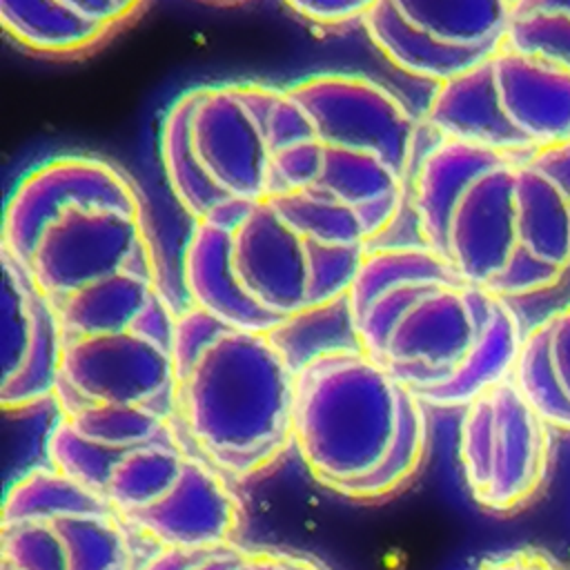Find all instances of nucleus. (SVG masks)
Listing matches in <instances>:
<instances>
[{
	"label": "nucleus",
	"instance_id": "31",
	"mask_svg": "<svg viewBox=\"0 0 570 570\" xmlns=\"http://www.w3.org/2000/svg\"><path fill=\"white\" fill-rule=\"evenodd\" d=\"M476 570H570V566L539 548H514L483 559Z\"/></svg>",
	"mask_w": 570,
	"mask_h": 570
},
{
	"label": "nucleus",
	"instance_id": "15",
	"mask_svg": "<svg viewBox=\"0 0 570 570\" xmlns=\"http://www.w3.org/2000/svg\"><path fill=\"white\" fill-rule=\"evenodd\" d=\"M249 205L247 200H229L212 216L194 223L183 254V287L187 305L216 316L225 325L274 332L283 323L245 298L229 267V232Z\"/></svg>",
	"mask_w": 570,
	"mask_h": 570
},
{
	"label": "nucleus",
	"instance_id": "32",
	"mask_svg": "<svg viewBox=\"0 0 570 570\" xmlns=\"http://www.w3.org/2000/svg\"><path fill=\"white\" fill-rule=\"evenodd\" d=\"M254 559L258 570H325L321 563L292 552L261 550V552H254Z\"/></svg>",
	"mask_w": 570,
	"mask_h": 570
},
{
	"label": "nucleus",
	"instance_id": "24",
	"mask_svg": "<svg viewBox=\"0 0 570 570\" xmlns=\"http://www.w3.org/2000/svg\"><path fill=\"white\" fill-rule=\"evenodd\" d=\"M51 523L60 534L67 570H129L131 552L116 512L69 514Z\"/></svg>",
	"mask_w": 570,
	"mask_h": 570
},
{
	"label": "nucleus",
	"instance_id": "27",
	"mask_svg": "<svg viewBox=\"0 0 570 570\" xmlns=\"http://www.w3.org/2000/svg\"><path fill=\"white\" fill-rule=\"evenodd\" d=\"M125 452H116L107 445H100L85 434H80L65 416L51 430L47 441V456L51 468L60 470L69 479L82 483L85 488L105 497L109 474L116 461Z\"/></svg>",
	"mask_w": 570,
	"mask_h": 570
},
{
	"label": "nucleus",
	"instance_id": "10",
	"mask_svg": "<svg viewBox=\"0 0 570 570\" xmlns=\"http://www.w3.org/2000/svg\"><path fill=\"white\" fill-rule=\"evenodd\" d=\"M149 258L154 252L140 200H78L42 223L22 265L53 305L98 278Z\"/></svg>",
	"mask_w": 570,
	"mask_h": 570
},
{
	"label": "nucleus",
	"instance_id": "20",
	"mask_svg": "<svg viewBox=\"0 0 570 570\" xmlns=\"http://www.w3.org/2000/svg\"><path fill=\"white\" fill-rule=\"evenodd\" d=\"M187 456L178 441H156L125 452L105 490L111 510L127 519L163 499L180 476Z\"/></svg>",
	"mask_w": 570,
	"mask_h": 570
},
{
	"label": "nucleus",
	"instance_id": "17",
	"mask_svg": "<svg viewBox=\"0 0 570 570\" xmlns=\"http://www.w3.org/2000/svg\"><path fill=\"white\" fill-rule=\"evenodd\" d=\"M160 292L156 261L149 258L118 274L98 278L67 294L51 307L62 341H71L134 327Z\"/></svg>",
	"mask_w": 570,
	"mask_h": 570
},
{
	"label": "nucleus",
	"instance_id": "11",
	"mask_svg": "<svg viewBox=\"0 0 570 570\" xmlns=\"http://www.w3.org/2000/svg\"><path fill=\"white\" fill-rule=\"evenodd\" d=\"M281 87L263 82L200 85L189 111V145L212 185L227 198L256 203L272 191V118Z\"/></svg>",
	"mask_w": 570,
	"mask_h": 570
},
{
	"label": "nucleus",
	"instance_id": "36",
	"mask_svg": "<svg viewBox=\"0 0 570 570\" xmlns=\"http://www.w3.org/2000/svg\"><path fill=\"white\" fill-rule=\"evenodd\" d=\"M0 570H13V568H11V566H7V563H2V561H0Z\"/></svg>",
	"mask_w": 570,
	"mask_h": 570
},
{
	"label": "nucleus",
	"instance_id": "1",
	"mask_svg": "<svg viewBox=\"0 0 570 570\" xmlns=\"http://www.w3.org/2000/svg\"><path fill=\"white\" fill-rule=\"evenodd\" d=\"M347 309L358 347L428 407H465L512 376L525 334L512 301L421 240L370 247Z\"/></svg>",
	"mask_w": 570,
	"mask_h": 570
},
{
	"label": "nucleus",
	"instance_id": "12",
	"mask_svg": "<svg viewBox=\"0 0 570 570\" xmlns=\"http://www.w3.org/2000/svg\"><path fill=\"white\" fill-rule=\"evenodd\" d=\"M2 254V341L0 403L27 410L53 401L62 336L49 301L38 292L22 263Z\"/></svg>",
	"mask_w": 570,
	"mask_h": 570
},
{
	"label": "nucleus",
	"instance_id": "22",
	"mask_svg": "<svg viewBox=\"0 0 570 570\" xmlns=\"http://www.w3.org/2000/svg\"><path fill=\"white\" fill-rule=\"evenodd\" d=\"M98 512H114L102 494L85 488L56 468H38L20 476L7 492L2 525Z\"/></svg>",
	"mask_w": 570,
	"mask_h": 570
},
{
	"label": "nucleus",
	"instance_id": "25",
	"mask_svg": "<svg viewBox=\"0 0 570 570\" xmlns=\"http://www.w3.org/2000/svg\"><path fill=\"white\" fill-rule=\"evenodd\" d=\"M505 45L570 65V0H514Z\"/></svg>",
	"mask_w": 570,
	"mask_h": 570
},
{
	"label": "nucleus",
	"instance_id": "4",
	"mask_svg": "<svg viewBox=\"0 0 570 570\" xmlns=\"http://www.w3.org/2000/svg\"><path fill=\"white\" fill-rule=\"evenodd\" d=\"M294 376L272 332L225 325L176 381V419L220 472L254 474L294 443Z\"/></svg>",
	"mask_w": 570,
	"mask_h": 570
},
{
	"label": "nucleus",
	"instance_id": "3",
	"mask_svg": "<svg viewBox=\"0 0 570 570\" xmlns=\"http://www.w3.org/2000/svg\"><path fill=\"white\" fill-rule=\"evenodd\" d=\"M519 156L436 138L416 163L407 198L419 240L508 301L543 292L521 247Z\"/></svg>",
	"mask_w": 570,
	"mask_h": 570
},
{
	"label": "nucleus",
	"instance_id": "28",
	"mask_svg": "<svg viewBox=\"0 0 570 570\" xmlns=\"http://www.w3.org/2000/svg\"><path fill=\"white\" fill-rule=\"evenodd\" d=\"M2 563L13 570H67L65 548L51 521L2 525Z\"/></svg>",
	"mask_w": 570,
	"mask_h": 570
},
{
	"label": "nucleus",
	"instance_id": "18",
	"mask_svg": "<svg viewBox=\"0 0 570 570\" xmlns=\"http://www.w3.org/2000/svg\"><path fill=\"white\" fill-rule=\"evenodd\" d=\"M512 379L554 430L570 432V301L525 330Z\"/></svg>",
	"mask_w": 570,
	"mask_h": 570
},
{
	"label": "nucleus",
	"instance_id": "35",
	"mask_svg": "<svg viewBox=\"0 0 570 570\" xmlns=\"http://www.w3.org/2000/svg\"><path fill=\"white\" fill-rule=\"evenodd\" d=\"M232 570H258L256 566V559H254V552H247Z\"/></svg>",
	"mask_w": 570,
	"mask_h": 570
},
{
	"label": "nucleus",
	"instance_id": "8",
	"mask_svg": "<svg viewBox=\"0 0 570 570\" xmlns=\"http://www.w3.org/2000/svg\"><path fill=\"white\" fill-rule=\"evenodd\" d=\"M461 410L459 461L470 497L492 514L521 512L550 479L554 428L512 376Z\"/></svg>",
	"mask_w": 570,
	"mask_h": 570
},
{
	"label": "nucleus",
	"instance_id": "33",
	"mask_svg": "<svg viewBox=\"0 0 570 570\" xmlns=\"http://www.w3.org/2000/svg\"><path fill=\"white\" fill-rule=\"evenodd\" d=\"M245 554L247 550H240L234 543L209 548V550H203V554L187 570H232Z\"/></svg>",
	"mask_w": 570,
	"mask_h": 570
},
{
	"label": "nucleus",
	"instance_id": "23",
	"mask_svg": "<svg viewBox=\"0 0 570 570\" xmlns=\"http://www.w3.org/2000/svg\"><path fill=\"white\" fill-rule=\"evenodd\" d=\"M80 434L107 445L116 452H129L134 448L176 441L171 419L147 405H120V403H98L82 405L69 414H62Z\"/></svg>",
	"mask_w": 570,
	"mask_h": 570
},
{
	"label": "nucleus",
	"instance_id": "6",
	"mask_svg": "<svg viewBox=\"0 0 570 570\" xmlns=\"http://www.w3.org/2000/svg\"><path fill=\"white\" fill-rule=\"evenodd\" d=\"M425 125L436 138L532 154L570 142V65L499 47L436 85Z\"/></svg>",
	"mask_w": 570,
	"mask_h": 570
},
{
	"label": "nucleus",
	"instance_id": "34",
	"mask_svg": "<svg viewBox=\"0 0 570 570\" xmlns=\"http://www.w3.org/2000/svg\"><path fill=\"white\" fill-rule=\"evenodd\" d=\"M203 550H180V548H160L149 557L138 570H187Z\"/></svg>",
	"mask_w": 570,
	"mask_h": 570
},
{
	"label": "nucleus",
	"instance_id": "16",
	"mask_svg": "<svg viewBox=\"0 0 570 570\" xmlns=\"http://www.w3.org/2000/svg\"><path fill=\"white\" fill-rule=\"evenodd\" d=\"M401 22L463 71L505 45L514 0H385Z\"/></svg>",
	"mask_w": 570,
	"mask_h": 570
},
{
	"label": "nucleus",
	"instance_id": "2",
	"mask_svg": "<svg viewBox=\"0 0 570 570\" xmlns=\"http://www.w3.org/2000/svg\"><path fill=\"white\" fill-rule=\"evenodd\" d=\"M416 151L419 120L387 87L358 73H314L281 89L272 191H325L361 209L379 240L407 205Z\"/></svg>",
	"mask_w": 570,
	"mask_h": 570
},
{
	"label": "nucleus",
	"instance_id": "7",
	"mask_svg": "<svg viewBox=\"0 0 570 570\" xmlns=\"http://www.w3.org/2000/svg\"><path fill=\"white\" fill-rule=\"evenodd\" d=\"M367 249L307 238L267 198L252 203L229 232L238 289L281 323L345 298Z\"/></svg>",
	"mask_w": 570,
	"mask_h": 570
},
{
	"label": "nucleus",
	"instance_id": "5",
	"mask_svg": "<svg viewBox=\"0 0 570 570\" xmlns=\"http://www.w3.org/2000/svg\"><path fill=\"white\" fill-rule=\"evenodd\" d=\"M414 394L361 347L303 361L294 376V443L307 470L343 492L387 461Z\"/></svg>",
	"mask_w": 570,
	"mask_h": 570
},
{
	"label": "nucleus",
	"instance_id": "29",
	"mask_svg": "<svg viewBox=\"0 0 570 570\" xmlns=\"http://www.w3.org/2000/svg\"><path fill=\"white\" fill-rule=\"evenodd\" d=\"M294 13L301 18L314 22V24H327L338 27L363 18L367 7L374 0H283Z\"/></svg>",
	"mask_w": 570,
	"mask_h": 570
},
{
	"label": "nucleus",
	"instance_id": "26",
	"mask_svg": "<svg viewBox=\"0 0 570 570\" xmlns=\"http://www.w3.org/2000/svg\"><path fill=\"white\" fill-rule=\"evenodd\" d=\"M425 407L416 396L410 403L399 439L383 463L379 472L363 479L361 483L350 485L341 494L356 497V499H379L396 492L401 485H405L416 470L421 468L428 450V414Z\"/></svg>",
	"mask_w": 570,
	"mask_h": 570
},
{
	"label": "nucleus",
	"instance_id": "9",
	"mask_svg": "<svg viewBox=\"0 0 570 570\" xmlns=\"http://www.w3.org/2000/svg\"><path fill=\"white\" fill-rule=\"evenodd\" d=\"M176 316L160 292L142 318L122 332L62 341L53 401L62 414L82 405H147L176 416L171 341Z\"/></svg>",
	"mask_w": 570,
	"mask_h": 570
},
{
	"label": "nucleus",
	"instance_id": "21",
	"mask_svg": "<svg viewBox=\"0 0 570 570\" xmlns=\"http://www.w3.org/2000/svg\"><path fill=\"white\" fill-rule=\"evenodd\" d=\"M0 20L18 45L38 53H76L107 36L53 0H0Z\"/></svg>",
	"mask_w": 570,
	"mask_h": 570
},
{
	"label": "nucleus",
	"instance_id": "30",
	"mask_svg": "<svg viewBox=\"0 0 570 570\" xmlns=\"http://www.w3.org/2000/svg\"><path fill=\"white\" fill-rule=\"evenodd\" d=\"M60 9L91 22L100 29H111L122 22L142 0H53Z\"/></svg>",
	"mask_w": 570,
	"mask_h": 570
},
{
	"label": "nucleus",
	"instance_id": "13",
	"mask_svg": "<svg viewBox=\"0 0 570 570\" xmlns=\"http://www.w3.org/2000/svg\"><path fill=\"white\" fill-rule=\"evenodd\" d=\"M78 200L136 203L140 196L127 174L102 158L85 154L49 158L29 169L7 200L2 252L24 263L42 223L67 203Z\"/></svg>",
	"mask_w": 570,
	"mask_h": 570
},
{
	"label": "nucleus",
	"instance_id": "19",
	"mask_svg": "<svg viewBox=\"0 0 570 570\" xmlns=\"http://www.w3.org/2000/svg\"><path fill=\"white\" fill-rule=\"evenodd\" d=\"M196 91L198 87L178 94L167 107L160 125V163L165 180L176 203L194 223L212 216L218 207L234 200L223 196L212 185V180L205 176L198 160L194 158L187 122L191 105L196 100Z\"/></svg>",
	"mask_w": 570,
	"mask_h": 570
},
{
	"label": "nucleus",
	"instance_id": "14",
	"mask_svg": "<svg viewBox=\"0 0 570 570\" xmlns=\"http://www.w3.org/2000/svg\"><path fill=\"white\" fill-rule=\"evenodd\" d=\"M122 521L160 548L209 550L232 543L240 508L223 472L207 459L189 454L171 490Z\"/></svg>",
	"mask_w": 570,
	"mask_h": 570
}]
</instances>
